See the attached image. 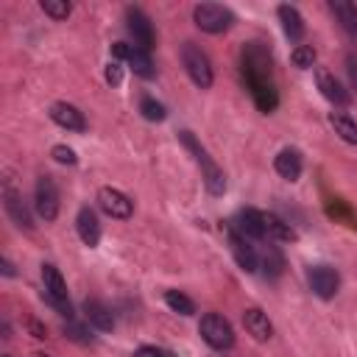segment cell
<instances>
[{
	"mask_svg": "<svg viewBox=\"0 0 357 357\" xmlns=\"http://www.w3.org/2000/svg\"><path fill=\"white\" fill-rule=\"evenodd\" d=\"M139 114H142L145 120H151V123H162V120L167 117V109H165V103H159L156 98L142 95V98H139Z\"/></svg>",
	"mask_w": 357,
	"mask_h": 357,
	"instance_id": "obj_25",
	"label": "cell"
},
{
	"mask_svg": "<svg viewBox=\"0 0 357 357\" xmlns=\"http://www.w3.org/2000/svg\"><path fill=\"white\" fill-rule=\"evenodd\" d=\"M329 126L343 142L357 145V120L354 117H349L346 112H329Z\"/></svg>",
	"mask_w": 357,
	"mask_h": 357,
	"instance_id": "obj_23",
	"label": "cell"
},
{
	"mask_svg": "<svg viewBox=\"0 0 357 357\" xmlns=\"http://www.w3.org/2000/svg\"><path fill=\"white\" fill-rule=\"evenodd\" d=\"M315 47L312 45H296L293 50H290V61H293V67L296 70H312L315 67Z\"/></svg>",
	"mask_w": 357,
	"mask_h": 357,
	"instance_id": "obj_26",
	"label": "cell"
},
{
	"mask_svg": "<svg viewBox=\"0 0 357 357\" xmlns=\"http://www.w3.org/2000/svg\"><path fill=\"white\" fill-rule=\"evenodd\" d=\"M50 159H53L56 165H67V167L78 165V153H75L70 145H53V148H50Z\"/></svg>",
	"mask_w": 357,
	"mask_h": 357,
	"instance_id": "obj_29",
	"label": "cell"
},
{
	"mask_svg": "<svg viewBox=\"0 0 357 357\" xmlns=\"http://www.w3.org/2000/svg\"><path fill=\"white\" fill-rule=\"evenodd\" d=\"M84 315L98 332H112L114 329V315L100 298H84Z\"/></svg>",
	"mask_w": 357,
	"mask_h": 357,
	"instance_id": "obj_21",
	"label": "cell"
},
{
	"mask_svg": "<svg viewBox=\"0 0 357 357\" xmlns=\"http://www.w3.org/2000/svg\"><path fill=\"white\" fill-rule=\"evenodd\" d=\"M165 304L173 310V312H178V315H195V301L190 298V296H184L181 290H165Z\"/></svg>",
	"mask_w": 357,
	"mask_h": 357,
	"instance_id": "obj_24",
	"label": "cell"
},
{
	"mask_svg": "<svg viewBox=\"0 0 357 357\" xmlns=\"http://www.w3.org/2000/svg\"><path fill=\"white\" fill-rule=\"evenodd\" d=\"M39 279H42V298L67 321H73V301L67 293V282L61 276V271L53 262H42L39 265Z\"/></svg>",
	"mask_w": 357,
	"mask_h": 357,
	"instance_id": "obj_2",
	"label": "cell"
},
{
	"mask_svg": "<svg viewBox=\"0 0 357 357\" xmlns=\"http://www.w3.org/2000/svg\"><path fill=\"white\" fill-rule=\"evenodd\" d=\"M3 357H8V354H3Z\"/></svg>",
	"mask_w": 357,
	"mask_h": 357,
	"instance_id": "obj_37",
	"label": "cell"
},
{
	"mask_svg": "<svg viewBox=\"0 0 357 357\" xmlns=\"http://www.w3.org/2000/svg\"><path fill=\"white\" fill-rule=\"evenodd\" d=\"M59 209H61V201H59V187L53 181V176H39L36 178V187H33V212L45 220V223H53L59 218Z\"/></svg>",
	"mask_w": 357,
	"mask_h": 357,
	"instance_id": "obj_7",
	"label": "cell"
},
{
	"mask_svg": "<svg viewBox=\"0 0 357 357\" xmlns=\"http://www.w3.org/2000/svg\"><path fill=\"white\" fill-rule=\"evenodd\" d=\"M240 318H243L245 332H248L257 343H268V340L273 337V324H271V318H268V312H265L262 307H245Z\"/></svg>",
	"mask_w": 357,
	"mask_h": 357,
	"instance_id": "obj_15",
	"label": "cell"
},
{
	"mask_svg": "<svg viewBox=\"0 0 357 357\" xmlns=\"http://www.w3.org/2000/svg\"><path fill=\"white\" fill-rule=\"evenodd\" d=\"M31 357H53V354H47V351H33Z\"/></svg>",
	"mask_w": 357,
	"mask_h": 357,
	"instance_id": "obj_36",
	"label": "cell"
},
{
	"mask_svg": "<svg viewBox=\"0 0 357 357\" xmlns=\"http://www.w3.org/2000/svg\"><path fill=\"white\" fill-rule=\"evenodd\" d=\"M226 237H229V251H231L237 268L245 271V273H254V271L259 268V254H257V248L251 245V240H248L245 234H240L234 226L226 229Z\"/></svg>",
	"mask_w": 357,
	"mask_h": 357,
	"instance_id": "obj_12",
	"label": "cell"
},
{
	"mask_svg": "<svg viewBox=\"0 0 357 357\" xmlns=\"http://www.w3.org/2000/svg\"><path fill=\"white\" fill-rule=\"evenodd\" d=\"M61 332H64V337H67V340H73V343H81V346L92 340V337H89V332H86L81 324H75V321H67V324L61 326Z\"/></svg>",
	"mask_w": 357,
	"mask_h": 357,
	"instance_id": "obj_30",
	"label": "cell"
},
{
	"mask_svg": "<svg viewBox=\"0 0 357 357\" xmlns=\"http://www.w3.org/2000/svg\"><path fill=\"white\" fill-rule=\"evenodd\" d=\"M126 31L131 36V45H137L139 50H153L156 45V31H153V22L151 17L142 11V8H126Z\"/></svg>",
	"mask_w": 357,
	"mask_h": 357,
	"instance_id": "obj_8",
	"label": "cell"
},
{
	"mask_svg": "<svg viewBox=\"0 0 357 357\" xmlns=\"http://www.w3.org/2000/svg\"><path fill=\"white\" fill-rule=\"evenodd\" d=\"M346 75H349L351 89L357 92V53H346Z\"/></svg>",
	"mask_w": 357,
	"mask_h": 357,
	"instance_id": "obj_32",
	"label": "cell"
},
{
	"mask_svg": "<svg viewBox=\"0 0 357 357\" xmlns=\"http://www.w3.org/2000/svg\"><path fill=\"white\" fill-rule=\"evenodd\" d=\"M234 229L240 234H245L248 240H259V243H268V234H265V220H262V212L254 209V206H243L234 218Z\"/></svg>",
	"mask_w": 357,
	"mask_h": 357,
	"instance_id": "obj_18",
	"label": "cell"
},
{
	"mask_svg": "<svg viewBox=\"0 0 357 357\" xmlns=\"http://www.w3.org/2000/svg\"><path fill=\"white\" fill-rule=\"evenodd\" d=\"M329 14L340 25V31L351 39H357V6L349 0H329Z\"/></svg>",
	"mask_w": 357,
	"mask_h": 357,
	"instance_id": "obj_20",
	"label": "cell"
},
{
	"mask_svg": "<svg viewBox=\"0 0 357 357\" xmlns=\"http://www.w3.org/2000/svg\"><path fill=\"white\" fill-rule=\"evenodd\" d=\"M39 8H42L53 22L67 20V17H70V11H73V6H70L67 0H39Z\"/></svg>",
	"mask_w": 357,
	"mask_h": 357,
	"instance_id": "obj_27",
	"label": "cell"
},
{
	"mask_svg": "<svg viewBox=\"0 0 357 357\" xmlns=\"http://www.w3.org/2000/svg\"><path fill=\"white\" fill-rule=\"evenodd\" d=\"M273 170H276L284 181H298L301 173H304V156H301V151L293 148V145L282 148V151L273 156Z\"/></svg>",
	"mask_w": 357,
	"mask_h": 357,
	"instance_id": "obj_16",
	"label": "cell"
},
{
	"mask_svg": "<svg viewBox=\"0 0 357 357\" xmlns=\"http://www.w3.org/2000/svg\"><path fill=\"white\" fill-rule=\"evenodd\" d=\"M198 335L206 346H212L218 351H226L234 346V329L220 312H204L198 321Z\"/></svg>",
	"mask_w": 357,
	"mask_h": 357,
	"instance_id": "obj_4",
	"label": "cell"
},
{
	"mask_svg": "<svg viewBox=\"0 0 357 357\" xmlns=\"http://www.w3.org/2000/svg\"><path fill=\"white\" fill-rule=\"evenodd\" d=\"M134 357H165V351L156 349V346H139V349L134 351Z\"/></svg>",
	"mask_w": 357,
	"mask_h": 357,
	"instance_id": "obj_34",
	"label": "cell"
},
{
	"mask_svg": "<svg viewBox=\"0 0 357 357\" xmlns=\"http://www.w3.org/2000/svg\"><path fill=\"white\" fill-rule=\"evenodd\" d=\"M25 326H28V332H31L36 340H45V337H47V329H45V324H39L36 318H25Z\"/></svg>",
	"mask_w": 357,
	"mask_h": 357,
	"instance_id": "obj_33",
	"label": "cell"
},
{
	"mask_svg": "<svg viewBox=\"0 0 357 357\" xmlns=\"http://www.w3.org/2000/svg\"><path fill=\"white\" fill-rule=\"evenodd\" d=\"M112 59H114V61H126L128 70H131L137 78H145V81L156 78V64H153L151 53H148V50H139V47L131 45V42H114V45H112Z\"/></svg>",
	"mask_w": 357,
	"mask_h": 357,
	"instance_id": "obj_6",
	"label": "cell"
},
{
	"mask_svg": "<svg viewBox=\"0 0 357 357\" xmlns=\"http://www.w3.org/2000/svg\"><path fill=\"white\" fill-rule=\"evenodd\" d=\"M192 22L204 33H226L234 25V14L220 3H198L192 8Z\"/></svg>",
	"mask_w": 357,
	"mask_h": 357,
	"instance_id": "obj_5",
	"label": "cell"
},
{
	"mask_svg": "<svg viewBox=\"0 0 357 357\" xmlns=\"http://www.w3.org/2000/svg\"><path fill=\"white\" fill-rule=\"evenodd\" d=\"M307 284H310V290H312L318 298L329 301V298H335L337 290H340V273H337L332 265H310V268H307Z\"/></svg>",
	"mask_w": 357,
	"mask_h": 357,
	"instance_id": "obj_10",
	"label": "cell"
},
{
	"mask_svg": "<svg viewBox=\"0 0 357 357\" xmlns=\"http://www.w3.org/2000/svg\"><path fill=\"white\" fill-rule=\"evenodd\" d=\"M178 139H181V145L192 153L195 165L201 167V178H204L206 192H209V195H223V192H226V173L218 167V162H215V159L206 153V148L192 137V131H178Z\"/></svg>",
	"mask_w": 357,
	"mask_h": 357,
	"instance_id": "obj_1",
	"label": "cell"
},
{
	"mask_svg": "<svg viewBox=\"0 0 357 357\" xmlns=\"http://www.w3.org/2000/svg\"><path fill=\"white\" fill-rule=\"evenodd\" d=\"M98 206L103 215H109L114 220H128L134 215V201L117 187H100L98 190Z\"/></svg>",
	"mask_w": 357,
	"mask_h": 357,
	"instance_id": "obj_11",
	"label": "cell"
},
{
	"mask_svg": "<svg viewBox=\"0 0 357 357\" xmlns=\"http://www.w3.org/2000/svg\"><path fill=\"white\" fill-rule=\"evenodd\" d=\"M178 56H181V67L187 73V78L198 86V89H209L215 84V70H212V61L209 56L195 45V42H181L178 47Z\"/></svg>",
	"mask_w": 357,
	"mask_h": 357,
	"instance_id": "obj_3",
	"label": "cell"
},
{
	"mask_svg": "<svg viewBox=\"0 0 357 357\" xmlns=\"http://www.w3.org/2000/svg\"><path fill=\"white\" fill-rule=\"evenodd\" d=\"M262 220H265V234H268V240H273V243H296V240H298L296 229H293L284 218H279L276 212H262Z\"/></svg>",
	"mask_w": 357,
	"mask_h": 357,
	"instance_id": "obj_22",
	"label": "cell"
},
{
	"mask_svg": "<svg viewBox=\"0 0 357 357\" xmlns=\"http://www.w3.org/2000/svg\"><path fill=\"white\" fill-rule=\"evenodd\" d=\"M3 209H6L8 220H11L20 231H33V215H31V209H28L22 192L14 190L8 181L3 184Z\"/></svg>",
	"mask_w": 357,
	"mask_h": 357,
	"instance_id": "obj_9",
	"label": "cell"
},
{
	"mask_svg": "<svg viewBox=\"0 0 357 357\" xmlns=\"http://www.w3.org/2000/svg\"><path fill=\"white\" fill-rule=\"evenodd\" d=\"M276 17H279V25H282L284 36H287L290 42H301V36H304L307 25H304V17L298 14V8H296V6L282 3V6L276 8Z\"/></svg>",
	"mask_w": 357,
	"mask_h": 357,
	"instance_id": "obj_19",
	"label": "cell"
},
{
	"mask_svg": "<svg viewBox=\"0 0 357 357\" xmlns=\"http://www.w3.org/2000/svg\"><path fill=\"white\" fill-rule=\"evenodd\" d=\"M103 78H106V84L109 86H120L123 84V61H109L106 67H103Z\"/></svg>",
	"mask_w": 357,
	"mask_h": 357,
	"instance_id": "obj_31",
	"label": "cell"
},
{
	"mask_svg": "<svg viewBox=\"0 0 357 357\" xmlns=\"http://www.w3.org/2000/svg\"><path fill=\"white\" fill-rule=\"evenodd\" d=\"M0 273H3L6 279H14V276H17V271H14V265H11L8 257H0Z\"/></svg>",
	"mask_w": 357,
	"mask_h": 357,
	"instance_id": "obj_35",
	"label": "cell"
},
{
	"mask_svg": "<svg viewBox=\"0 0 357 357\" xmlns=\"http://www.w3.org/2000/svg\"><path fill=\"white\" fill-rule=\"evenodd\" d=\"M315 86L321 92L324 100H329L332 106H349L351 103V92L335 78V73H329L326 67H315Z\"/></svg>",
	"mask_w": 357,
	"mask_h": 357,
	"instance_id": "obj_13",
	"label": "cell"
},
{
	"mask_svg": "<svg viewBox=\"0 0 357 357\" xmlns=\"http://www.w3.org/2000/svg\"><path fill=\"white\" fill-rule=\"evenodd\" d=\"M47 114H50V120H53L59 128H64V131H75V134L86 131V117H84V112H81L78 106L67 103V100H56V103H50Z\"/></svg>",
	"mask_w": 357,
	"mask_h": 357,
	"instance_id": "obj_14",
	"label": "cell"
},
{
	"mask_svg": "<svg viewBox=\"0 0 357 357\" xmlns=\"http://www.w3.org/2000/svg\"><path fill=\"white\" fill-rule=\"evenodd\" d=\"M262 265H265V273H271V276H279V273L284 271V259H282V254H279L273 245H265Z\"/></svg>",
	"mask_w": 357,
	"mask_h": 357,
	"instance_id": "obj_28",
	"label": "cell"
},
{
	"mask_svg": "<svg viewBox=\"0 0 357 357\" xmlns=\"http://www.w3.org/2000/svg\"><path fill=\"white\" fill-rule=\"evenodd\" d=\"M75 231H78V237H81V243H84L86 248H95V245L100 243L103 229H100L98 212H95L92 206H81V209H78V215H75Z\"/></svg>",
	"mask_w": 357,
	"mask_h": 357,
	"instance_id": "obj_17",
	"label": "cell"
}]
</instances>
